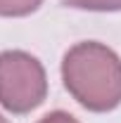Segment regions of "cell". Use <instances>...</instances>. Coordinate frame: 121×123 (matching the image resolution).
<instances>
[{
    "mask_svg": "<svg viewBox=\"0 0 121 123\" xmlns=\"http://www.w3.org/2000/svg\"><path fill=\"white\" fill-rule=\"evenodd\" d=\"M62 5L86 12H121V0H62Z\"/></svg>",
    "mask_w": 121,
    "mask_h": 123,
    "instance_id": "cell-3",
    "label": "cell"
},
{
    "mask_svg": "<svg viewBox=\"0 0 121 123\" xmlns=\"http://www.w3.org/2000/svg\"><path fill=\"white\" fill-rule=\"evenodd\" d=\"M47 76L43 64L24 50L0 52V107L10 114H29L43 104Z\"/></svg>",
    "mask_w": 121,
    "mask_h": 123,
    "instance_id": "cell-2",
    "label": "cell"
},
{
    "mask_svg": "<svg viewBox=\"0 0 121 123\" xmlns=\"http://www.w3.org/2000/svg\"><path fill=\"white\" fill-rule=\"evenodd\" d=\"M40 5L43 0H0V17H26Z\"/></svg>",
    "mask_w": 121,
    "mask_h": 123,
    "instance_id": "cell-4",
    "label": "cell"
},
{
    "mask_svg": "<svg viewBox=\"0 0 121 123\" xmlns=\"http://www.w3.org/2000/svg\"><path fill=\"white\" fill-rule=\"evenodd\" d=\"M62 80L69 95L88 111L105 114L121 104V59L97 40H83L67 50Z\"/></svg>",
    "mask_w": 121,
    "mask_h": 123,
    "instance_id": "cell-1",
    "label": "cell"
},
{
    "mask_svg": "<svg viewBox=\"0 0 121 123\" xmlns=\"http://www.w3.org/2000/svg\"><path fill=\"white\" fill-rule=\"evenodd\" d=\"M38 123H78V118H74L67 111H52V114H45Z\"/></svg>",
    "mask_w": 121,
    "mask_h": 123,
    "instance_id": "cell-5",
    "label": "cell"
},
{
    "mask_svg": "<svg viewBox=\"0 0 121 123\" xmlns=\"http://www.w3.org/2000/svg\"><path fill=\"white\" fill-rule=\"evenodd\" d=\"M0 123H10V121H7V118H5V116H2V114H0Z\"/></svg>",
    "mask_w": 121,
    "mask_h": 123,
    "instance_id": "cell-6",
    "label": "cell"
}]
</instances>
